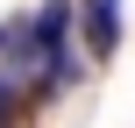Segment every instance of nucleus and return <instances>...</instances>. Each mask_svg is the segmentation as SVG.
Returning <instances> with one entry per match:
<instances>
[{"mask_svg":"<svg viewBox=\"0 0 135 128\" xmlns=\"http://www.w3.org/2000/svg\"><path fill=\"white\" fill-rule=\"evenodd\" d=\"M85 43H93V57L121 50V0H85Z\"/></svg>","mask_w":135,"mask_h":128,"instance_id":"nucleus-1","label":"nucleus"},{"mask_svg":"<svg viewBox=\"0 0 135 128\" xmlns=\"http://www.w3.org/2000/svg\"><path fill=\"white\" fill-rule=\"evenodd\" d=\"M14 107H21V86H14V78H0V128L14 121Z\"/></svg>","mask_w":135,"mask_h":128,"instance_id":"nucleus-2","label":"nucleus"}]
</instances>
